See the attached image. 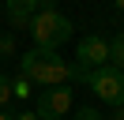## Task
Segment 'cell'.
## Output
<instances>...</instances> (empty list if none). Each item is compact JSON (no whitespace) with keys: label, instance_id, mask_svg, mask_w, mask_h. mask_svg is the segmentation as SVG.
<instances>
[{"label":"cell","instance_id":"6da1fadb","mask_svg":"<svg viewBox=\"0 0 124 120\" xmlns=\"http://www.w3.org/2000/svg\"><path fill=\"white\" fill-rule=\"evenodd\" d=\"M19 71H23V79L38 82V86H68L71 79H86V71H79V68H71L68 60H60V52L56 49H30L19 56Z\"/></svg>","mask_w":124,"mask_h":120},{"label":"cell","instance_id":"7a4b0ae2","mask_svg":"<svg viewBox=\"0 0 124 120\" xmlns=\"http://www.w3.org/2000/svg\"><path fill=\"white\" fill-rule=\"evenodd\" d=\"M30 38L34 49H60L64 41H71V19L56 8H38V15L30 19Z\"/></svg>","mask_w":124,"mask_h":120},{"label":"cell","instance_id":"3957f363","mask_svg":"<svg viewBox=\"0 0 124 120\" xmlns=\"http://www.w3.org/2000/svg\"><path fill=\"white\" fill-rule=\"evenodd\" d=\"M86 82H90V90H94L105 105H113V109H120V105H124V71H116L113 64L86 71Z\"/></svg>","mask_w":124,"mask_h":120},{"label":"cell","instance_id":"277c9868","mask_svg":"<svg viewBox=\"0 0 124 120\" xmlns=\"http://www.w3.org/2000/svg\"><path fill=\"white\" fill-rule=\"evenodd\" d=\"M75 60H79V71H94V68H105L109 64V41L98 34L83 38L75 45Z\"/></svg>","mask_w":124,"mask_h":120},{"label":"cell","instance_id":"5b68a950","mask_svg":"<svg viewBox=\"0 0 124 120\" xmlns=\"http://www.w3.org/2000/svg\"><path fill=\"white\" fill-rule=\"evenodd\" d=\"M71 109V86H49L38 94V116L41 120H60L64 112Z\"/></svg>","mask_w":124,"mask_h":120},{"label":"cell","instance_id":"8992f818","mask_svg":"<svg viewBox=\"0 0 124 120\" xmlns=\"http://www.w3.org/2000/svg\"><path fill=\"white\" fill-rule=\"evenodd\" d=\"M38 8H41V0H8V22L11 26H30Z\"/></svg>","mask_w":124,"mask_h":120},{"label":"cell","instance_id":"52a82bcc","mask_svg":"<svg viewBox=\"0 0 124 120\" xmlns=\"http://www.w3.org/2000/svg\"><path fill=\"white\" fill-rule=\"evenodd\" d=\"M109 64H113L116 71H124V30L109 41Z\"/></svg>","mask_w":124,"mask_h":120},{"label":"cell","instance_id":"ba28073f","mask_svg":"<svg viewBox=\"0 0 124 120\" xmlns=\"http://www.w3.org/2000/svg\"><path fill=\"white\" fill-rule=\"evenodd\" d=\"M11 98H30V79H23V75H19V79H11Z\"/></svg>","mask_w":124,"mask_h":120},{"label":"cell","instance_id":"9c48e42d","mask_svg":"<svg viewBox=\"0 0 124 120\" xmlns=\"http://www.w3.org/2000/svg\"><path fill=\"white\" fill-rule=\"evenodd\" d=\"M8 101H11V79H8L4 71H0V109H4Z\"/></svg>","mask_w":124,"mask_h":120},{"label":"cell","instance_id":"30bf717a","mask_svg":"<svg viewBox=\"0 0 124 120\" xmlns=\"http://www.w3.org/2000/svg\"><path fill=\"white\" fill-rule=\"evenodd\" d=\"M11 52H15V38L4 34V38H0V56H11Z\"/></svg>","mask_w":124,"mask_h":120},{"label":"cell","instance_id":"8fae6325","mask_svg":"<svg viewBox=\"0 0 124 120\" xmlns=\"http://www.w3.org/2000/svg\"><path fill=\"white\" fill-rule=\"evenodd\" d=\"M75 120H101V112H98V109H79Z\"/></svg>","mask_w":124,"mask_h":120},{"label":"cell","instance_id":"7c38bea8","mask_svg":"<svg viewBox=\"0 0 124 120\" xmlns=\"http://www.w3.org/2000/svg\"><path fill=\"white\" fill-rule=\"evenodd\" d=\"M15 120H41V116H38V112H34V109H23V112H19Z\"/></svg>","mask_w":124,"mask_h":120},{"label":"cell","instance_id":"4fadbf2b","mask_svg":"<svg viewBox=\"0 0 124 120\" xmlns=\"http://www.w3.org/2000/svg\"><path fill=\"white\" fill-rule=\"evenodd\" d=\"M113 120H124V105H120V109H113Z\"/></svg>","mask_w":124,"mask_h":120},{"label":"cell","instance_id":"5bb4252c","mask_svg":"<svg viewBox=\"0 0 124 120\" xmlns=\"http://www.w3.org/2000/svg\"><path fill=\"white\" fill-rule=\"evenodd\" d=\"M0 120H15V116H8V112H0Z\"/></svg>","mask_w":124,"mask_h":120},{"label":"cell","instance_id":"9a60e30c","mask_svg":"<svg viewBox=\"0 0 124 120\" xmlns=\"http://www.w3.org/2000/svg\"><path fill=\"white\" fill-rule=\"evenodd\" d=\"M116 8H120V11H124V0H116Z\"/></svg>","mask_w":124,"mask_h":120}]
</instances>
